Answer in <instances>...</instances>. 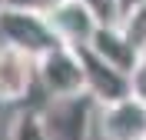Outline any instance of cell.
Returning a JSON list of instances; mask_svg holds the SVG:
<instances>
[{
  "label": "cell",
  "instance_id": "6",
  "mask_svg": "<svg viewBox=\"0 0 146 140\" xmlns=\"http://www.w3.org/2000/svg\"><path fill=\"white\" fill-rule=\"evenodd\" d=\"M76 54H80V64H83L86 93H90L96 103H113V100L129 97V74H123L119 67H113V64H106L103 57H96L86 44L76 47Z\"/></svg>",
  "mask_w": 146,
  "mask_h": 140
},
{
  "label": "cell",
  "instance_id": "13",
  "mask_svg": "<svg viewBox=\"0 0 146 140\" xmlns=\"http://www.w3.org/2000/svg\"><path fill=\"white\" fill-rule=\"evenodd\" d=\"M3 7H23V10H43V0H3Z\"/></svg>",
  "mask_w": 146,
  "mask_h": 140
},
{
  "label": "cell",
  "instance_id": "15",
  "mask_svg": "<svg viewBox=\"0 0 146 140\" xmlns=\"http://www.w3.org/2000/svg\"><path fill=\"white\" fill-rule=\"evenodd\" d=\"M60 0H43V10H50V7H56Z\"/></svg>",
  "mask_w": 146,
  "mask_h": 140
},
{
  "label": "cell",
  "instance_id": "2",
  "mask_svg": "<svg viewBox=\"0 0 146 140\" xmlns=\"http://www.w3.org/2000/svg\"><path fill=\"white\" fill-rule=\"evenodd\" d=\"M0 44H13L27 54L40 57L53 44H60L43 10H23V7H3L0 10Z\"/></svg>",
  "mask_w": 146,
  "mask_h": 140
},
{
  "label": "cell",
  "instance_id": "3",
  "mask_svg": "<svg viewBox=\"0 0 146 140\" xmlns=\"http://www.w3.org/2000/svg\"><path fill=\"white\" fill-rule=\"evenodd\" d=\"M96 107L90 93H80V97H63V100H53L40 113L43 120V130L50 140H86V127H90V110Z\"/></svg>",
  "mask_w": 146,
  "mask_h": 140
},
{
  "label": "cell",
  "instance_id": "11",
  "mask_svg": "<svg viewBox=\"0 0 146 140\" xmlns=\"http://www.w3.org/2000/svg\"><path fill=\"white\" fill-rule=\"evenodd\" d=\"M80 3L96 17V23H119V17H123L119 0H80Z\"/></svg>",
  "mask_w": 146,
  "mask_h": 140
},
{
  "label": "cell",
  "instance_id": "9",
  "mask_svg": "<svg viewBox=\"0 0 146 140\" xmlns=\"http://www.w3.org/2000/svg\"><path fill=\"white\" fill-rule=\"evenodd\" d=\"M119 27H123V33L136 44V50H146V0H139V3H133L129 10H123Z\"/></svg>",
  "mask_w": 146,
  "mask_h": 140
},
{
  "label": "cell",
  "instance_id": "14",
  "mask_svg": "<svg viewBox=\"0 0 146 140\" xmlns=\"http://www.w3.org/2000/svg\"><path fill=\"white\" fill-rule=\"evenodd\" d=\"M133 3H139V0H119V7H123V10H129Z\"/></svg>",
  "mask_w": 146,
  "mask_h": 140
},
{
  "label": "cell",
  "instance_id": "4",
  "mask_svg": "<svg viewBox=\"0 0 146 140\" xmlns=\"http://www.w3.org/2000/svg\"><path fill=\"white\" fill-rule=\"evenodd\" d=\"M100 140H139L146 133V103L123 97L113 103H96Z\"/></svg>",
  "mask_w": 146,
  "mask_h": 140
},
{
  "label": "cell",
  "instance_id": "8",
  "mask_svg": "<svg viewBox=\"0 0 146 140\" xmlns=\"http://www.w3.org/2000/svg\"><path fill=\"white\" fill-rule=\"evenodd\" d=\"M86 47H90L96 57H103L106 64L119 67L123 74L133 70V64H136V57H139L136 44L123 33L119 23H100V27L93 30V37H90V44H86Z\"/></svg>",
  "mask_w": 146,
  "mask_h": 140
},
{
  "label": "cell",
  "instance_id": "10",
  "mask_svg": "<svg viewBox=\"0 0 146 140\" xmlns=\"http://www.w3.org/2000/svg\"><path fill=\"white\" fill-rule=\"evenodd\" d=\"M10 140H50L43 130V120H40V113L33 110H23L13 120V127H10Z\"/></svg>",
  "mask_w": 146,
  "mask_h": 140
},
{
  "label": "cell",
  "instance_id": "7",
  "mask_svg": "<svg viewBox=\"0 0 146 140\" xmlns=\"http://www.w3.org/2000/svg\"><path fill=\"white\" fill-rule=\"evenodd\" d=\"M43 13H46V20H50V27H53L56 40L66 44V47H83V44H90L93 30L100 27L96 17L83 7L80 0H60L56 7L43 10Z\"/></svg>",
  "mask_w": 146,
  "mask_h": 140
},
{
  "label": "cell",
  "instance_id": "12",
  "mask_svg": "<svg viewBox=\"0 0 146 140\" xmlns=\"http://www.w3.org/2000/svg\"><path fill=\"white\" fill-rule=\"evenodd\" d=\"M129 97H136L139 103H146V50H139L136 64L129 70Z\"/></svg>",
  "mask_w": 146,
  "mask_h": 140
},
{
  "label": "cell",
  "instance_id": "1",
  "mask_svg": "<svg viewBox=\"0 0 146 140\" xmlns=\"http://www.w3.org/2000/svg\"><path fill=\"white\" fill-rule=\"evenodd\" d=\"M36 84L50 93V100H63V97H80L86 93L83 80V64L76 47L53 44L50 50L36 57Z\"/></svg>",
  "mask_w": 146,
  "mask_h": 140
},
{
  "label": "cell",
  "instance_id": "16",
  "mask_svg": "<svg viewBox=\"0 0 146 140\" xmlns=\"http://www.w3.org/2000/svg\"><path fill=\"white\" fill-rule=\"evenodd\" d=\"M0 10H3V0H0Z\"/></svg>",
  "mask_w": 146,
  "mask_h": 140
},
{
  "label": "cell",
  "instance_id": "5",
  "mask_svg": "<svg viewBox=\"0 0 146 140\" xmlns=\"http://www.w3.org/2000/svg\"><path fill=\"white\" fill-rule=\"evenodd\" d=\"M36 84V57L13 44H0V103L27 100Z\"/></svg>",
  "mask_w": 146,
  "mask_h": 140
},
{
  "label": "cell",
  "instance_id": "17",
  "mask_svg": "<svg viewBox=\"0 0 146 140\" xmlns=\"http://www.w3.org/2000/svg\"><path fill=\"white\" fill-rule=\"evenodd\" d=\"M139 140H146V133H143V137H139Z\"/></svg>",
  "mask_w": 146,
  "mask_h": 140
}]
</instances>
